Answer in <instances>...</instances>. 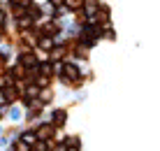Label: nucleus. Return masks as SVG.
<instances>
[{
  "mask_svg": "<svg viewBox=\"0 0 160 151\" xmlns=\"http://www.w3.org/2000/svg\"><path fill=\"white\" fill-rule=\"evenodd\" d=\"M63 3H68V5H70V7H72V9H79L84 0H63Z\"/></svg>",
  "mask_w": 160,
  "mask_h": 151,
  "instance_id": "obj_9",
  "label": "nucleus"
},
{
  "mask_svg": "<svg viewBox=\"0 0 160 151\" xmlns=\"http://www.w3.org/2000/svg\"><path fill=\"white\" fill-rule=\"evenodd\" d=\"M63 123H65V112H63V109L53 112V121H51V126H53V128H60Z\"/></svg>",
  "mask_w": 160,
  "mask_h": 151,
  "instance_id": "obj_5",
  "label": "nucleus"
},
{
  "mask_svg": "<svg viewBox=\"0 0 160 151\" xmlns=\"http://www.w3.org/2000/svg\"><path fill=\"white\" fill-rule=\"evenodd\" d=\"M28 14L30 16H40V7H37V5H28Z\"/></svg>",
  "mask_w": 160,
  "mask_h": 151,
  "instance_id": "obj_11",
  "label": "nucleus"
},
{
  "mask_svg": "<svg viewBox=\"0 0 160 151\" xmlns=\"http://www.w3.org/2000/svg\"><path fill=\"white\" fill-rule=\"evenodd\" d=\"M63 75L68 77L65 81H72V79H77V77H79V68H77V65H72V63H65V65H63Z\"/></svg>",
  "mask_w": 160,
  "mask_h": 151,
  "instance_id": "obj_1",
  "label": "nucleus"
},
{
  "mask_svg": "<svg viewBox=\"0 0 160 151\" xmlns=\"http://www.w3.org/2000/svg\"><path fill=\"white\" fill-rule=\"evenodd\" d=\"M40 47L44 51H51L53 49V37H40Z\"/></svg>",
  "mask_w": 160,
  "mask_h": 151,
  "instance_id": "obj_6",
  "label": "nucleus"
},
{
  "mask_svg": "<svg viewBox=\"0 0 160 151\" xmlns=\"http://www.w3.org/2000/svg\"><path fill=\"white\" fill-rule=\"evenodd\" d=\"M2 23H5V14L0 12V26H2Z\"/></svg>",
  "mask_w": 160,
  "mask_h": 151,
  "instance_id": "obj_16",
  "label": "nucleus"
},
{
  "mask_svg": "<svg viewBox=\"0 0 160 151\" xmlns=\"http://www.w3.org/2000/svg\"><path fill=\"white\" fill-rule=\"evenodd\" d=\"M2 68H5V56L0 54V70H2Z\"/></svg>",
  "mask_w": 160,
  "mask_h": 151,
  "instance_id": "obj_15",
  "label": "nucleus"
},
{
  "mask_svg": "<svg viewBox=\"0 0 160 151\" xmlns=\"http://www.w3.org/2000/svg\"><path fill=\"white\" fill-rule=\"evenodd\" d=\"M21 142H26V144H35V142H37V137L32 135V133H26V135L21 137Z\"/></svg>",
  "mask_w": 160,
  "mask_h": 151,
  "instance_id": "obj_8",
  "label": "nucleus"
},
{
  "mask_svg": "<svg viewBox=\"0 0 160 151\" xmlns=\"http://www.w3.org/2000/svg\"><path fill=\"white\" fill-rule=\"evenodd\" d=\"M2 96H5V100H7V102H14V100L19 98V88H16L14 84H9V86L2 91Z\"/></svg>",
  "mask_w": 160,
  "mask_h": 151,
  "instance_id": "obj_3",
  "label": "nucleus"
},
{
  "mask_svg": "<svg viewBox=\"0 0 160 151\" xmlns=\"http://www.w3.org/2000/svg\"><path fill=\"white\" fill-rule=\"evenodd\" d=\"M37 151H47V144H42V142H40V144H37Z\"/></svg>",
  "mask_w": 160,
  "mask_h": 151,
  "instance_id": "obj_14",
  "label": "nucleus"
},
{
  "mask_svg": "<svg viewBox=\"0 0 160 151\" xmlns=\"http://www.w3.org/2000/svg\"><path fill=\"white\" fill-rule=\"evenodd\" d=\"M16 151H28V144L26 142H16Z\"/></svg>",
  "mask_w": 160,
  "mask_h": 151,
  "instance_id": "obj_13",
  "label": "nucleus"
},
{
  "mask_svg": "<svg viewBox=\"0 0 160 151\" xmlns=\"http://www.w3.org/2000/svg\"><path fill=\"white\" fill-rule=\"evenodd\" d=\"M51 135H53V126L51 123H44V126H40L37 128V139H51Z\"/></svg>",
  "mask_w": 160,
  "mask_h": 151,
  "instance_id": "obj_2",
  "label": "nucleus"
},
{
  "mask_svg": "<svg viewBox=\"0 0 160 151\" xmlns=\"http://www.w3.org/2000/svg\"><path fill=\"white\" fill-rule=\"evenodd\" d=\"M12 5H19V7H28L30 0H12Z\"/></svg>",
  "mask_w": 160,
  "mask_h": 151,
  "instance_id": "obj_12",
  "label": "nucleus"
},
{
  "mask_svg": "<svg viewBox=\"0 0 160 151\" xmlns=\"http://www.w3.org/2000/svg\"><path fill=\"white\" fill-rule=\"evenodd\" d=\"M60 3H63V0H51V5H60Z\"/></svg>",
  "mask_w": 160,
  "mask_h": 151,
  "instance_id": "obj_17",
  "label": "nucleus"
},
{
  "mask_svg": "<svg viewBox=\"0 0 160 151\" xmlns=\"http://www.w3.org/2000/svg\"><path fill=\"white\" fill-rule=\"evenodd\" d=\"M0 33H2V28H0Z\"/></svg>",
  "mask_w": 160,
  "mask_h": 151,
  "instance_id": "obj_18",
  "label": "nucleus"
},
{
  "mask_svg": "<svg viewBox=\"0 0 160 151\" xmlns=\"http://www.w3.org/2000/svg\"><path fill=\"white\" fill-rule=\"evenodd\" d=\"M37 86H49V77H44V75H40V77H37Z\"/></svg>",
  "mask_w": 160,
  "mask_h": 151,
  "instance_id": "obj_10",
  "label": "nucleus"
},
{
  "mask_svg": "<svg viewBox=\"0 0 160 151\" xmlns=\"http://www.w3.org/2000/svg\"><path fill=\"white\" fill-rule=\"evenodd\" d=\"M44 33H47L44 37H51V35H56V33H58V23H47V26H44Z\"/></svg>",
  "mask_w": 160,
  "mask_h": 151,
  "instance_id": "obj_7",
  "label": "nucleus"
},
{
  "mask_svg": "<svg viewBox=\"0 0 160 151\" xmlns=\"http://www.w3.org/2000/svg\"><path fill=\"white\" fill-rule=\"evenodd\" d=\"M107 19H109V7L107 5H100L98 12H95V21L98 23H107Z\"/></svg>",
  "mask_w": 160,
  "mask_h": 151,
  "instance_id": "obj_4",
  "label": "nucleus"
}]
</instances>
